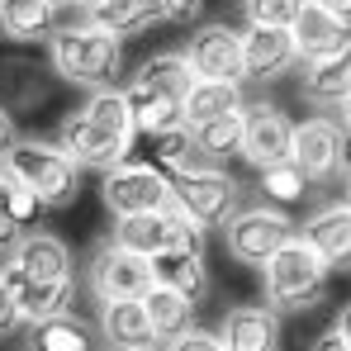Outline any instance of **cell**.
Masks as SVG:
<instances>
[{
	"instance_id": "1",
	"label": "cell",
	"mask_w": 351,
	"mask_h": 351,
	"mask_svg": "<svg viewBox=\"0 0 351 351\" xmlns=\"http://www.w3.org/2000/svg\"><path fill=\"white\" fill-rule=\"evenodd\" d=\"M138 128H133V114H128V100L114 86H100L86 95L81 110L58 123V143L62 152L81 167V171H110L119 162H128V147H133Z\"/></svg>"
},
{
	"instance_id": "2",
	"label": "cell",
	"mask_w": 351,
	"mask_h": 351,
	"mask_svg": "<svg viewBox=\"0 0 351 351\" xmlns=\"http://www.w3.org/2000/svg\"><path fill=\"white\" fill-rule=\"evenodd\" d=\"M190 81H195V71H190L185 53H157V58H147L133 71V81L123 86L133 128L152 138V133H162V128L185 123V110H180V105H185Z\"/></svg>"
},
{
	"instance_id": "3",
	"label": "cell",
	"mask_w": 351,
	"mask_h": 351,
	"mask_svg": "<svg viewBox=\"0 0 351 351\" xmlns=\"http://www.w3.org/2000/svg\"><path fill=\"white\" fill-rule=\"evenodd\" d=\"M48 58L53 71L71 86H86V90H100V86H114V76L123 71V38L105 34L100 24H62L48 34Z\"/></svg>"
},
{
	"instance_id": "4",
	"label": "cell",
	"mask_w": 351,
	"mask_h": 351,
	"mask_svg": "<svg viewBox=\"0 0 351 351\" xmlns=\"http://www.w3.org/2000/svg\"><path fill=\"white\" fill-rule=\"evenodd\" d=\"M328 261L294 233L290 242H280L266 261H261V285H266V304L276 313H304L328 294Z\"/></svg>"
},
{
	"instance_id": "5",
	"label": "cell",
	"mask_w": 351,
	"mask_h": 351,
	"mask_svg": "<svg viewBox=\"0 0 351 351\" xmlns=\"http://www.w3.org/2000/svg\"><path fill=\"white\" fill-rule=\"evenodd\" d=\"M5 176L43 199V209H66L81 195V167L62 152L58 143L43 138H14V147L0 157Z\"/></svg>"
},
{
	"instance_id": "6",
	"label": "cell",
	"mask_w": 351,
	"mask_h": 351,
	"mask_svg": "<svg viewBox=\"0 0 351 351\" xmlns=\"http://www.w3.org/2000/svg\"><path fill=\"white\" fill-rule=\"evenodd\" d=\"M171 204L185 209L199 228H214V223H228L242 209V185H237L233 171H223L214 162H199L190 171L171 176Z\"/></svg>"
},
{
	"instance_id": "7",
	"label": "cell",
	"mask_w": 351,
	"mask_h": 351,
	"mask_svg": "<svg viewBox=\"0 0 351 351\" xmlns=\"http://www.w3.org/2000/svg\"><path fill=\"white\" fill-rule=\"evenodd\" d=\"M110 242L138 252V256H157V252H171V247H185V252H204V228L185 214V209H152V214H133V219H114V233Z\"/></svg>"
},
{
	"instance_id": "8",
	"label": "cell",
	"mask_w": 351,
	"mask_h": 351,
	"mask_svg": "<svg viewBox=\"0 0 351 351\" xmlns=\"http://www.w3.org/2000/svg\"><path fill=\"white\" fill-rule=\"evenodd\" d=\"M100 199L114 219L167 209L171 204V176L152 162H119L110 171H100Z\"/></svg>"
},
{
	"instance_id": "9",
	"label": "cell",
	"mask_w": 351,
	"mask_h": 351,
	"mask_svg": "<svg viewBox=\"0 0 351 351\" xmlns=\"http://www.w3.org/2000/svg\"><path fill=\"white\" fill-rule=\"evenodd\" d=\"M299 233L285 209L276 204H252V209H237L233 219L223 223V242H228V256L233 261H247V266H261L280 242H290Z\"/></svg>"
},
{
	"instance_id": "10",
	"label": "cell",
	"mask_w": 351,
	"mask_h": 351,
	"mask_svg": "<svg viewBox=\"0 0 351 351\" xmlns=\"http://www.w3.org/2000/svg\"><path fill=\"white\" fill-rule=\"evenodd\" d=\"M86 285L95 299H138L152 285V266H147V256H138L119 242H100L86 266Z\"/></svg>"
},
{
	"instance_id": "11",
	"label": "cell",
	"mask_w": 351,
	"mask_h": 351,
	"mask_svg": "<svg viewBox=\"0 0 351 351\" xmlns=\"http://www.w3.org/2000/svg\"><path fill=\"white\" fill-rule=\"evenodd\" d=\"M294 147V119L280 110V105H247L242 110V147L237 157L252 162L256 171L271 167V162H285Z\"/></svg>"
},
{
	"instance_id": "12",
	"label": "cell",
	"mask_w": 351,
	"mask_h": 351,
	"mask_svg": "<svg viewBox=\"0 0 351 351\" xmlns=\"http://www.w3.org/2000/svg\"><path fill=\"white\" fill-rule=\"evenodd\" d=\"M185 62L195 76H214V81H247L242 76V29L228 24H204L190 34Z\"/></svg>"
},
{
	"instance_id": "13",
	"label": "cell",
	"mask_w": 351,
	"mask_h": 351,
	"mask_svg": "<svg viewBox=\"0 0 351 351\" xmlns=\"http://www.w3.org/2000/svg\"><path fill=\"white\" fill-rule=\"evenodd\" d=\"M342 123L328 114H313L304 119V123H294V147L290 157L304 167L308 180H332V176L342 171Z\"/></svg>"
},
{
	"instance_id": "14",
	"label": "cell",
	"mask_w": 351,
	"mask_h": 351,
	"mask_svg": "<svg viewBox=\"0 0 351 351\" xmlns=\"http://www.w3.org/2000/svg\"><path fill=\"white\" fill-rule=\"evenodd\" d=\"M299 95H304L308 105H323V110L342 105V100L351 95V34L337 43V48H328V53H318V58L304 62Z\"/></svg>"
},
{
	"instance_id": "15",
	"label": "cell",
	"mask_w": 351,
	"mask_h": 351,
	"mask_svg": "<svg viewBox=\"0 0 351 351\" xmlns=\"http://www.w3.org/2000/svg\"><path fill=\"white\" fill-rule=\"evenodd\" d=\"M299 237L328 261V271H351V199H332L304 219Z\"/></svg>"
},
{
	"instance_id": "16",
	"label": "cell",
	"mask_w": 351,
	"mask_h": 351,
	"mask_svg": "<svg viewBox=\"0 0 351 351\" xmlns=\"http://www.w3.org/2000/svg\"><path fill=\"white\" fill-rule=\"evenodd\" d=\"M294 62H299V53H294L290 29H266V24L242 29V76L276 81V76L294 71Z\"/></svg>"
},
{
	"instance_id": "17",
	"label": "cell",
	"mask_w": 351,
	"mask_h": 351,
	"mask_svg": "<svg viewBox=\"0 0 351 351\" xmlns=\"http://www.w3.org/2000/svg\"><path fill=\"white\" fill-rule=\"evenodd\" d=\"M223 351H276L280 347V318L271 304H237L219 323Z\"/></svg>"
},
{
	"instance_id": "18",
	"label": "cell",
	"mask_w": 351,
	"mask_h": 351,
	"mask_svg": "<svg viewBox=\"0 0 351 351\" xmlns=\"http://www.w3.org/2000/svg\"><path fill=\"white\" fill-rule=\"evenodd\" d=\"M0 280L19 299L24 323H38V318H53V313H71L76 280H29V276L14 271V261H0Z\"/></svg>"
},
{
	"instance_id": "19",
	"label": "cell",
	"mask_w": 351,
	"mask_h": 351,
	"mask_svg": "<svg viewBox=\"0 0 351 351\" xmlns=\"http://www.w3.org/2000/svg\"><path fill=\"white\" fill-rule=\"evenodd\" d=\"M5 261H14V271L29 280H76L71 276V247L58 233H24Z\"/></svg>"
},
{
	"instance_id": "20",
	"label": "cell",
	"mask_w": 351,
	"mask_h": 351,
	"mask_svg": "<svg viewBox=\"0 0 351 351\" xmlns=\"http://www.w3.org/2000/svg\"><path fill=\"white\" fill-rule=\"evenodd\" d=\"M147 266H152V285H167V290L185 294L195 308L204 304V294H209V266H204V252L171 247V252L147 256Z\"/></svg>"
},
{
	"instance_id": "21",
	"label": "cell",
	"mask_w": 351,
	"mask_h": 351,
	"mask_svg": "<svg viewBox=\"0 0 351 351\" xmlns=\"http://www.w3.org/2000/svg\"><path fill=\"white\" fill-rule=\"evenodd\" d=\"M86 19L114 38H138V34L157 29L167 19V10H162V0H100L95 10H86Z\"/></svg>"
},
{
	"instance_id": "22",
	"label": "cell",
	"mask_w": 351,
	"mask_h": 351,
	"mask_svg": "<svg viewBox=\"0 0 351 351\" xmlns=\"http://www.w3.org/2000/svg\"><path fill=\"white\" fill-rule=\"evenodd\" d=\"M100 337L119 342V347H157L143 294L138 299H100Z\"/></svg>"
},
{
	"instance_id": "23",
	"label": "cell",
	"mask_w": 351,
	"mask_h": 351,
	"mask_svg": "<svg viewBox=\"0 0 351 351\" xmlns=\"http://www.w3.org/2000/svg\"><path fill=\"white\" fill-rule=\"evenodd\" d=\"M290 38H294L299 62H308V58H318V53H328V48H337V43L347 38V29H342L318 0H304L299 14H294V24H290Z\"/></svg>"
},
{
	"instance_id": "24",
	"label": "cell",
	"mask_w": 351,
	"mask_h": 351,
	"mask_svg": "<svg viewBox=\"0 0 351 351\" xmlns=\"http://www.w3.org/2000/svg\"><path fill=\"white\" fill-rule=\"evenodd\" d=\"M58 29L53 0H0V34L10 43H38Z\"/></svg>"
},
{
	"instance_id": "25",
	"label": "cell",
	"mask_w": 351,
	"mask_h": 351,
	"mask_svg": "<svg viewBox=\"0 0 351 351\" xmlns=\"http://www.w3.org/2000/svg\"><path fill=\"white\" fill-rule=\"evenodd\" d=\"M242 81H214V76H195L190 90H185V123H204V119H219L228 110H242Z\"/></svg>"
},
{
	"instance_id": "26",
	"label": "cell",
	"mask_w": 351,
	"mask_h": 351,
	"mask_svg": "<svg viewBox=\"0 0 351 351\" xmlns=\"http://www.w3.org/2000/svg\"><path fill=\"white\" fill-rule=\"evenodd\" d=\"M143 308H147V318H152V337H157V342H176L180 332L195 328V304H190L185 294L167 290V285H147Z\"/></svg>"
},
{
	"instance_id": "27",
	"label": "cell",
	"mask_w": 351,
	"mask_h": 351,
	"mask_svg": "<svg viewBox=\"0 0 351 351\" xmlns=\"http://www.w3.org/2000/svg\"><path fill=\"white\" fill-rule=\"evenodd\" d=\"M29 351H95V332L71 318V313H53V318H38L29 323Z\"/></svg>"
},
{
	"instance_id": "28",
	"label": "cell",
	"mask_w": 351,
	"mask_h": 351,
	"mask_svg": "<svg viewBox=\"0 0 351 351\" xmlns=\"http://www.w3.org/2000/svg\"><path fill=\"white\" fill-rule=\"evenodd\" d=\"M242 110H247V105H242ZM242 110H228V114H219V119H204V123H185L204 162L233 157L237 147H242Z\"/></svg>"
},
{
	"instance_id": "29",
	"label": "cell",
	"mask_w": 351,
	"mask_h": 351,
	"mask_svg": "<svg viewBox=\"0 0 351 351\" xmlns=\"http://www.w3.org/2000/svg\"><path fill=\"white\" fill-rule=\"evenodd\" d=\"M256 176H261V199H266V204H276V209L299 204V199L308 195V185H313L294 157H285V162H271V167H261Z\"/></svg>"
},
{
	"instance_id": "30",
	"label": "cell",
	"mask_w": 351,
	"mask_h": 351,
	"mask_svg": "<svg viewBox=\"0 0 351 351\" xmlns=\"http://www.w3.org/2000/svg\"><path fill=\"white\" fill-rule=\"evenodd\" d=\"M199 162L204 157H199V147H195V138H190L185 123L152 133V167H162L167 176H180V171H190V167H199Z\"/></svg>"
},
{
	"instance_id": "31",
	"label": "cell",
	"mask_w": 351,
	"mask_h": 351,
	"mask_svg": "<svg viewBox=\"0 0 351 351\" xmlns=\"http://www.w3.org/2000/svg\"><path fill=\"white\" fill-rule=\"evenodd\" d=\"M304 0H242L247 24H266V29H290Z\"/></svg>"
},
{
	"instance_id": "32",
	"label": "cell",
	"mask_w": 351,
	"mask_h": 351,
	"mask_svg": "<svg viewBox=\"0 0 351 351\" xmlns=\"http://www.w3.org/2000/svg\"><path fill=\"white\" fill-rule=\"evenodd\" d=\"M10 214H14V223H24V228H29V223H34V219L43 214V199H38L34 190L14 185V190H10Z\"/></svg>"
},
{
	"instance_id": "33",
	"label": "cell",
	"mask_w": 351,
	"mask_h": 351,
	"mask_svg": "<svg viewBox=\"0 0 351 351\" xmlns=\"http://www.w3.org/2000/svg\"><path fill=\"white\" fill-rule=\"evenodd\" d=\"M19 328H24V313H19V299H14V294H10V285L0 280V342H5V337H14Z\"/></svg>"
},
{
	"instance_id": "34",
	"label": "cell",
	"mask_w": 351,
	"mask_h": 351,
	"mask_svg": "<svg viewBox=\"0 0 351 351\" xmlns=\"http://www.w3.org/2000/svg\"><path fill=\"white\" fill-rule=\"evenodd\" d=\"M167 351H223V342H219V332L190 328V332H180L176 342H167Z\"/></svg>"
},
{
	"instance_id": "35",
	"label": "cell",
	"mask_w": 351,
	"mask_h": 351,
	"mask_svg": "<svg viewBox=\"0 0 351 351\" xmlns=\"http://www.w3.org/2000/svg\"><path fill=\"white\" fill-rule=\"evenodd\" d=\"M29 233L24 223H14V214H0V256H10L19 247V237Z\"/></svg>"
},
{
	"instance_id": "36",
	"label": "cell",
	"mask_w": 351,
	"mask_h": 351,
	"mask_svg": "<svg viewBox=\"0 0 351 351\" xmlns=\"http://www.w3.org/2000/svg\"><path fill=\"white\" fill-rule=\"evenodd\" d=\"M162 10H167V19H176V24H190L204 10V0H162Z\"/></svg>"
},
{
	"instance_id": "37",
	"label": "cell",
	"mask_w": 351,
	"mask_h": 351,
	"mask_svg": "<svg viewBox=\"0 0 351 351\" xmlns=\"http://www.w3.org/2000/svg\"><path fill=\"white\" fill-rule=\"evenodd\" d=\"M14 138H19V128H14V119H10V105L0 100V157L14 147Z\"/></svg>"
},
{
	"instance_id": "38",
	"label": "cell",
	"mask_w": 351,
	"mask_h": 351,
	"mask_svg": "<svg viewBox=\"0 0 351 351\" xmlns=\"http://www.w3.org/2000/svg\"><path fill=\"white\" fill-rule=\"evenodd\" d=\"M318 5H323V10H328V14L351 34V0H318Z\"/></svg>"
},
{
	"instance_id": "39",
	"label": "cell",
	"mask_w": 351,
	"mask_h": 351,
	"mask_svg": "<svg viewBox=\"0 0 351 351\" xmlns=\"http://www.w3.org/2000/svg\"><path fill=\"white\" fill-rule=\"evenodd\" d=\"M308 351H351V342L342 337V332H323V337H318Z\"/></svg>"
},
{
	"instance_id": "40",
	"label": "cell",
	"mask_w": 351,
	"mask_h": 351,
	"mask_svg": "<svg viewBox=\"0 0 351 351\" xmlns=\"http://www.w3.org/2000/svg\"><path fill=\"white\" fill-rule=\"evenodd\" d=\"M10 190H14V180H10L5 167H0V214H10Z\"/></svg>"
},
{
	"instance_id": "41",
	"label": "cell",
	"mask_w": 351,
	"mask_h": 351,
	"mask_svg": "<svg viewBox=\"0 0 351 351\" xmlns=\"http://www.w3.org/2000/svg\"><path fill=\"white\" fill-rule=\"evenodd\" d=\"M332 332H342V337L351 342V304L342 308V313H337V323H332Z\"/></svg>"
},
{
	"instance_id": "42",
	"label": "cell",
	"mask_w": 351,
	"mask_h": 351,
	"mask_svg": "<svg viewBox=\"0 0 351 351\" xmlns=\"http://www.w3.org/2000/svg\"><path fill=\"white\" fill-rule=\"evenodd\" d=\"M337 110H342V128H347V133H351V95H347V100H342V105H337Z\"/></svg>"
},
{
	"instance_id": "43",
	"label": "cell",
	"mask_w": 351,
	"mask_h": 351,
	"mask_svg": "<svg viewBox=\"0 0 351 351\" xmlns=\"http://www.w3.org/2000/svg\"><path fill=\"white\" fill-rule=\"evenodd\" d=\"M105 351H157V347H119V342H105Z\"/></svg>"
},
{
	"instance_id": "44",
	"label": "cell",
	"mask_w": 351,
	"mask_h": 351,
	"mask_svg": "<svg viewBox=\"0 0 351 351\" xmlns=\"http://www.w3.org/2000/svg\"><path fill=\"white\" fill-rule=\"evenodd\" d=\"M71 5H76V10H95L100 0H71Z\"/></svg>"
},
{
	"instance_id": "45",
	"label": "cell",
	"mask_w": 351,
	"mask_h": 351,
	"mask_svg": "<svg viewBox=\"0 0 351 351\" xmlns=\"http://www.w3.org/2000/svg\"><path fill=\"white\" fill-rule=\"evenodd\" d=\"M347 199H351V167H347Z\"/></svg>"
},
{
	"instance_id": "46",
	"label": "cell",
	"mask_w": 351,
	"mask_h": 351,
	"mask_svg": "<svg viewBox=\"0 0 351 351\" xmlns=\"http://www.w3.org/2000/svg\"><path fill=\"white\" fill-rule=\"evenodd\" d=\"M53 5H58V10H62V5H71V0H53Z\"/></svg>"
}]
</instances>
